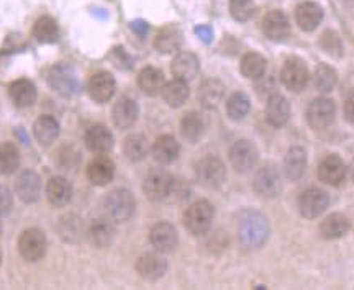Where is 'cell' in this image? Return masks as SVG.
Segmentation results:
<instances>
[{
  "label": "cell",
  "mask_w": 354,
  "mask_h": 290,
  "mask_svg": "<svg viewBox=\"0 0 354 290\" xmlns=\"http://www.w3.org/2000/svg\"><path fill=\"white\" fill-rule=\"evenodd\" d=\"M113 177H115V164L109 156L99 155L88 162L87 179L94 184V186L97 187L107 186V184L113 181Z\"/></svg>",
  "instance_id": "17"
},
{
  "label": "cell",
  "mask_w": 354,
  "mask_h": 290,
  "mask_svg": "<svg viewBox=\"0 0 354 290\" xmlns=\"http://www.w3.org/2000/svg\"><path fill=\"white\" fill-rule=\"evenodd\" d=\"M57 230H59L61 238L71 241V243H76V241L81 240L84 233L81 218L76 217V215H66V217L61 218Z\"/></svg>",
  "instance_id": "43"
},
{
  "label": "cell",
  "mask_w": 354,
  "mask_h": 290,
  "mask_svg": "<svg viewBox=\"0 0 354 290\" xmlns=\"http://www.w3.org/2000/svg\"><path fill=\"white\" fill-rule=\"evenodd\" d=\"M313 82H315L317 90H320L322 94H328L338 84V72L330 64H318L313 72Z\"/></svg>",
  "instance_id": "40"
},
{
  "label": "cell",
  "mask_w": 354,
  "mask_h": 290,
  "mask_svg": "<svg viewBox=\"0 0 354 290\" xmlns=\"http://www.w3.org/2000/svg\"><path fill=\"white\" fill-rule=\"evenodd\" d=\"M0 235H2V223H0Z\"/></svg>",
  "instance_id": "52"
},
{
  "label": "cell",
  "mask_w": 354,
  "mask_h": 290,
  "mask_svg": "<svg viewBox=\"0 0 354 290\" xmlns=\"http://www.w3.org/2000/svg\"><path fill=\"white\" fill-rule=\"evenodd\" d=\"M253 188L256 195H259L261 199H276L282 191L281 175L272 166H264L254 175Z\"/></svg>",
  "instance_id": "12"
},
{
  "label": "cell",
  "mask_w": 354,
  "mask_h": 290,
  "mask_svg": "<svg viewBox=\"0 0 354 290\" xmlns=\"http://www.w3.org/2000/svg\"><path fill=\"white\" fill-rule=\"evenodd\" d=\"M86 146L95 155H107L113 148V135L107 126L94 125L86 131Z\"/></svg>",
  "instance_id": "20"
},
{
  "label": "cell",
  "mask_w": 354,
  "mask_h": 290,
  "mask_svg": "<svg viewBox=\"0 0 354 290\" xmlns=\"http://www.w3.org/2000/svg\"><path fill=\"white\" fill-rule=\"evenodd\" d=\"M149 241L158 253H172L179 243L176 228L167 222H161L154 225L149 231Z\"/></svg>",
  "instance_id": "14"
},
{
  "label": "cell",
  "mask_w": 354,
  "mask_h": 290,
  "mask_svg": "<svg viewBox=\"0 0 354 290\" xmlns=\"http://www.w3.org/2000/svg\"><path fill=\"white\" fill-rule=\"evenodd\" d=\"M167 271V262L165 258H161L159 254H145L138 259L136 262V272L143 278L145 280L154 282V280L161 279Z\"/></svg>",
  "instance_id": "23"
},
{
  "label": "cell",
  "mask_w": 354,
  "mask_h": 290,
  "mask_svg": "<svg viewBox=\"0 0 354 290\" xmlns=\"http://www.w3.org/2000/svg\"><path fill=\"white\" fill-rule=\"evenodd\" d=\"M251 104L245 92H234L227 100V113L232 120H243L250 113Z\"/></svg>",
  "instance_id": "42"
},
{
  "label": "cell",
  "mask_w": 354,
  "mask_h": 290,
  "mask_svg": "<svg viewBox=\"0 0 354 290\" xmlns=\"http://www.w3.org/2000/svg\"><path fill=\"white\" fill-rule=\"evenodd\" d=\"M320 45L328 55L335 56V58H342L343 56V43L342 38L338 37L335 32H325L322 37Z\"/></svg>",
  "instance_id": "45"
},
{
  "label": "cell",
  "mask_w": 354,
  "mask_h": 290,
  "mask_svg": "<svg viewBox=\"0 0 354 290\" xmlns=\"http://www.w3.org/2000/svg\"><path fill=\"white\" fill-rule=\"evenodd\" d=\"M0 262H2V253H0Z\"/></svg>",
  "instance_id": "53"
},
{
  "label": "cell",
  "mask_w": 354,
  "mask_h": 290,
  "mask_svg": "<svg viewBox=\"0 0 354 290\" xmlns=\"http://www.w3.org/2000/svg\"><path fill=\"white\" fill-rule=\"evenodd\" d=\"M349 174H351V181L354 182V160L351 162V168H349Z\"/></svg>",
  "instance_id": "51"
},
{
  "label": "cell",
  "mask_w": 354,
  "mask_h": 290,
  "mask_svg": "<svg viewBox=\"0 0 354 290\" xmlns=\"http://www.w3.org/2000/svg\"><path fill=\"white\" fill-rule=\"evenodd\" d=\"M123 153L133 162L143 161L148 155V142L141 135H130L123 143Z\"/></svg>",
  "instance_id": "41"
},
{
  "label": "cell",
  "mask_w": 354,
  "mask_h": 290,
  "mask_svg": "<svg viewBox=\"0 0 354 290\" xmlns=\"http://www.w3.org/2000/svg\"><path fill=\"white\" fill-rule=\"evenodd\" d=\"M330 205V197L323 188L310 187L299 197V212L304 218L313 220L325 212Z\"/></svg>",
  "instance_id": "9"
},
{
  "label": "cell",
  "mask_w": 354,
  "mask_h": 290,
  "mask_svg": "<svg viewBox=\"0 0 354 290\" xmlns=\"http://www.w3.org/2000/svg\"><path fill=\"white\" fill-rule=\"evenodd\" d=\"M215 217V209L210 202L198 200L185 210L183 215V223L190 235L201 236L210 230Z\"/></svg>",
  "instance_id": "2"
},
{
  "label": "cell",
  "mask_w": 354,
  "mask_h": 290,
  "mask_svg": "<svg viewBox=\"0 0 354 290\" xmlns=\"http://www.w3.org/2000/svg\"><path fill=\"white\" fill-rule=\"evenodd\" d=\"M346 164L338 155L325 156L318 166V179L326 186L338 187L346 177Z\"/></svg>",
  "instance_id": "13"
},
{
  "label": "cell",
  "mask_w": 354,
  "mask_h": 290,
  "mask_svg": "<svg viewBox=\"0 0 354 290\" xmlns=\"http://www.w3.org/2000/svg\"><path fill=\"white\" fill-rule=\"evenodd\" d=\"M46 236L38 228H28L19 238L20 256L28 262L39 261L46 253Z\"/></svg>",
  "instance_id": "7"
},
{
  "label": "cell",
  "mask_w": 354,
  "mask_h": 290,
  "mask_svg": "<svg viewBox=\"0 0 354 290\" xmlns=\"http://www.w3.org/2000/svg\"><path fill=\"white\" fill-rule=\"evenodd\" d=\"M180 45H183V32L176 25H167L161 28L154 38V48L162 55L179 51Z\"/></svg>",
  "instance_id": "29"
},
{
  "label": "cell",
  "mask_w": 354,
  "mask_h": 290,
  "mask_svg": "<svg viewBox=\"0 0 354 290\" xmlns=\"http://www.w3.org/2000/svg\"><path fill=\"white\" fill-rule=\"evenodd\" d=\"M59 123L51 115H41L33 125V135L41 146H50L55 143L59 136Z\"/></svg>",
  "instance_id": "31"
},
{
  "label": "cell",
  "mask_w": 354,
  "mask_h": 290,
  "mask_svg": "<svg viewBox=\"0 0 354 290\" xmlns=\"http://www.w3.org/2000/svg\"><path fill=\"white\" fill-rule=\"evenodd\" d=\"M46 197L53 206H66L73 199V184L61 175L51 177L46 186Z\"/></svg>",
  "instance_id": "26"
},
{
  "label": "cell",
  "mask_w": 354,
  "mask_h": 290,
  "mask_svg": "<svg viewBox=\"0 0 354 290\" xmlns=\"http://www.w3.org/2000/svg\"><path fill=\"white\" fill-rule=\"evenodd\" d=\"M112 59L117 68L120 69H131L133 68V59L127 55L123 48H115L112 51Z\"/></svg>",
  "instance_id": "47"
},
{
  "label": "cell",
  "mask_w": 354,
  "mask_h": 290,
  "mask_svg": "<svg viewBox=\"0 0 354 290\" xmlns=\"http://www.w3.org/2000/svg\"><path fill=\"white\" fill-rule=\"evenodd\" d=\"M263 32L272 41H282L290 35V21L282 10H271L263 20Z\"/></svg>",
  "instance_id": "19"
},
{
  "label": "cell",
  "mask_w": 354,
  "mask_h": 290,
  "mask_svg": "<svg viewBox=\"0 0 354 290\" xmlns=\"http://www.w3.org/2000/svg\"><path fill=\"white\" fill-rule=\"evenodd\" d=\"M258 148L250 139H238L230 149V162H232L233 169L240 174L250 173L258 164Z\"/></svg>",
  "instance_id": "6"
},
{
  "label": "cell",
  "mask_w": 354,
  "mask_h": 290,
  "mask_svg": "<svg viewBox=\"0 0 354 290\" xmlns=\"http://www.w3.org/2000/svg\"><path fill=\"white\" fill-rule=\"evenodd\" d=\"M290 118V105L289 100L284 95L274 92L272 95L268 97V104H266V120L274 128H281L284 126Z\"/></svg>",
  "instance_id": "16"
},
{
  "label": "cell",
  "mask_w": 354,
  "mask_h": 290,
  "mask_svg": "<svg viewBox=\"0 0 354 290\" xmlns=\"http://www.w3.org/2000/svg\"><path fill=\"white\" fill-rule=\"evenodd\" d=\"M165 84V74L159 71L158 68H153V66H146L143 71L138 74V86L146 95H158Z\"/></svg>",
  "instance_id": "34"
},
{
  "label": "cell",
  "mask_w": 354,
  "mask_h": 290,
  "mask_svg": "<svg viewBox=\"0 0 354 290\" xmlns=\"http://www.w3.org/2000/svg\"><path fill=\"white\" fill-rule=\"evenodd\" d=\"M238 236L246 249H258L269 238V223L254 210H245L238 218Z\"/></svg>",
  "instance_id": "1"
},
{
  "label": "cell",
  "mask_w": 354,
  "mask_h": 290,
  "mask_svg": "<svg viewBox=\"0 0 354 290\" xmlns=\"http://www.w3.org/2000/svg\"><path fill=\"white\" fill-rule=\"evenodd\" d=\"M162 99L169 107H180L189 99V86L187 82L180 81V79H174V81L167 82L161 90Z\"/></svg>",
  "instance_id": "36"
},
{
  "label": "cell",
  "mask_w": 354,
  "mask_h": 290,
  "mask_svg": "<svg viewBox=\"0 0 354 290\" xmlns=\"http://www.w3.org/2000/svg\"><path fill=\"white\" fill-rule=\"evenodd\" d=\"M8 94H10L12 102L19 108L32 107L37 100V87L30 79H19V81L12 82L8 87Z\"/></svg>",
  "instance_id": "27"
},
{
  "label": "cell",
  "mask_w": 354,
  "mask_h": 290,
  "mask_svg": "<svg viewBox=\"0 0 354 290\" xmlns=\"http://www.w3.org/2000/svg\"><path fill=\"white\" fill-rule=\"evenodd\" d=\"M307 168V151L302 146H292L287 151L284 160V171L287 179L290 181H299Z\"/></svg>",
  "instance_id": "32"
},
{
  "label": "cell",
  "mask_w": 354,
  "mask_h": 290,
  "mask_svg": "<svg viewBox=\"0 0 354 290\" xmlns=\"http://www.w3.org/2000/svg\"><path fill=\"white\" fill-rule=\"evenodd\" d=\"M15 192L25 204H35L41 193V181L35 171L26 169L21 173L15 181Z\"/></svg>",
  "instance_id": "18"
},
{
  "label": "cell",
  "mask_w": 354,
  "mask_h": 290,
  "mask_svg": "<svg viewBox=\"0 0 354 290\" xmlns=\"http://www.w3.org/2000/svg\"><path fill=\"white\" fill-rule=\"evenodd\" d=\"M196 33L203 43H212V39H214V30L209 25H198L196 28Z\"/></svg>",
  "instance_id": "48"
},
{
  "label": "cell",
  "mask_w": 354,
  "mask_h": 290,
  "mask_svg": "<svg viewBox=\"0 0 354 290\" xmlns=\"http://www.w3.org/2000/svg\"><path fill=\"white\" fill-rule=\"evenodd\" d=\"M223 94L225 86L221 84L218 79H209L198 89V100H201L202 107L215 108L223 99Z\"/></svg>",
  "instance_id": "35"
},
{
  "label": "cell",
  "mask_w": 354,
  "mask_h": 290,
  "mask_svg": "<svg viewBox=\"0 0 354 290\" xmlns=\"http://www.w3.org/2000/svg\"><path fill=\"white\" fill-rule=\"evenodd\" d=\"M33 37L43 45H51L59 38V26L51 17H39L33 25Z\"/></svg>",
  "instance_id": "37"
},
{
  "label": "cell",
  "mask_w": 354,
  "mask_h": 290,
  "mask_svg": "<svg viewBox=\"0 0 354 290\" xmlns=\"http://www.w3.org/2000/svg\"><path fill=\"white\" fill-rule=\"evenodd\" d=\"M295 20L304 32H313L323 20V8L315 2H304L295 8Z\"/></svg>",
  "instance_id": "28"
},
{
  "label": "cell",
  "mask_w": 354,
  "mask_h": 290,
  "mask_svg": "<svg viewBox=\"0 0 354 290\" xmlns=\"http://www.w3.org/2000/svg\"><path fill=\"white\" fill-rule=\"evenodd\" d=\"M130 28H131L133 32H135L136 35H138V37H145V35L149 32V25L146 23V21H143V20H135V21H131Z\"/></svg>",
  "instance_id": "49"
},
{
  "label": "cell",
  "mask_w": 354,
  "mask_h": 290,
  "mask_svg": "<svg viewBox=\"0 0 354 290\" xmlns=\"http://www.w3.org/2000/svg\"><path fill=\"white\" fill-rule=\"evenodd\" d=\"M136 209L135 197L127 188H115L105 199V212L115 223L128 222Z\"/></svg>",
  "instance_id": "3"
},
{
  "label": "cell",
  "mask_w": 354,
  "mask_h": 290,
  "mask_svg": "<svg viewBox=\"0 0 354 290\" xmlns=\"http://www.w3.org/2000/svg\"><path fill=\"white\" fill-rule=\"evenodd\" d=\"M87 236L97 248H107L112 244L115 226L110 218H94L87 228Z\"/></svg>",
  "instance_id": "24"
},
{
  "label": "cell",
  "mask_w": 354,
  "mask_h": 290,
  "mask_svg": "<svg viewBox=\"0 0 354 290\" xmlns=\"http://www.w3.org/2000/svg\"><path fill=\"white\" fill-rule=\"evenodd\" d=\"M196 177L202 187L218 188L227 179V168L220 157L205 156L197 162Z\"/></svg>",
  "instance_id": "4"
},
{
  "label": "cell",
  "mask_w": 354,
  "mask_h": 290,
  "mask_svg": "<svg viewBox=\"0 0 354 290\" xmlns=\"http://www.w3.org/2000/svg\"><path fill=\"white\" fill-rule=\"evenodd\" d=\"M266 68H268V63L259 52H246L243 56L241 64H240V71L245 77L253 79V81H258V79H263L266 74Z\"/></svg>",
  "instance_id": "38"
},
{
  "label": "cell",
  "mask_w": 354,
  "mask_h": 290,
  "mask_svg": "<svg viewBox=\"0 0 354 290\" xmlns=\"http://www.w3.org/2000/svg\"><path fill=\"white\" fill-rule=\"evenodd\" d=\"M344 117H346V120L349 123L354 125V94L349 95L346 102H344Z\"/></svg>",
  "instance_id": "50"
},
{
  "label": "cell",
  "mask_w": 354,
  "mask_h": 290,
  "mask_svg": "<svg viewBox=\"0 0 354 290\" xmlns=\"http://www.w3.org/2000/svg\"><path fill=\"white\" fill-rule=\"evenodd\" d=\"M151 153L154 161H158L159 164H172L177 160V156H179L180 146L176 142L174 136L162 135L158 136L156 142L153 143Z\"/></svg>",
  "instance_id": "25"
},
{
  "label": "cell",
  "mask_w": 354,
  "mask_h": 290,
  "mask_svg": "<svg viewBox=\"0 0 354 290\" xmlns=\"http://www.w3.org/2000/svg\"><path fill=\"white\" fill-rule=\"evenodd\" d=\"M230 13L236 21H248L254 17L256 3L253 0H230Z\"/></svg>",
  "instance_id": "44"
},
{
  "label": "cell",
  "mask_w": 354,
  "mask_h": 290,
  "mask_svg": "<svg viewBox=\"0 0 354 290\" xmlns=\"http://www.w3.org/2000/svg\"><path fill=\"white\" fill-rule=\"evenodd\" d=\"M48 84L61 95H74L79 89L76 72L68 64H55L48 71Z\"/></svg>",
  "instance_id": "10"
},
{
  "label": "cell",
  "mask_w": 354,
  "mask_h": 290,
  "mask_svg": "<svg viewBox=\"0 0 354 290\" xmlns=\"http://www.w3.org/2000/svg\"><path fill=\"white\" fill-rule=\"evenodd\" d=\"M172 186H174V181H172L171 174L165 169L156 168L149 171L146 175L143 191L151 202H161L172 192Z\"/></svg>",
  "instance_id": "8"
},
{
  "label": "cell",
  "mask_w": 354,
  "mask_h": 290,
  "mask_svg": "<svg viewBox=\"0 0 354 290\" xmlns=\"http://www.w3.org/2000/svg\"><path fill=\"white\" fill-rule=\"evenodd\" d=\"M349 230H351V222L343 213H331L320 223V235L325 240L343 238Z\"/></svg>",
  "instance_id": "30"
},
{
  "label": "cell",
  "mask_w": 354,
  "mask_h": 290,
  "mask_svg": "<svg viewBox=\"0 0 354 290\" xmlns=\"http://www.w3.org/2000/svg\"><path fill=\"white\" fill-rule=\"evenodd\" d=\"M305 117H307L308 125L312 126L313 130H325L335 122L336 105L331 99L320 97V99L312 100V102L308 104Z\"/></svg>",
  "instance_id": "5"
},
{
  "label": "cell",
  "mask_w": 354,
  "mask_h": 290,
  "mask_svg": "<svg viewBox=\"0 0 354 290\" xmlns=\"http://www.w3.org/2000/svg\"><path fill=\"white\" fill-rule=\"evenodd\" d=\"M13 197L6 186H0V218L7 217L12 212Z\"/></svg>",
  "instance_id": "46"
},
{
  "label": "cell",
  "mask_w": 354,
  "mask_h": 290,
  "mask_svg": "<svg viewBox=\"0 0 354 290\" xmlns=\"http://www.w3.org/2000/svg\"><path fill=\"white\" fill-rule=\"evenodd\" d=\"M20 153L13 143H0V174L10 175L19 169Z\"/></svg>",
  "instance_id": "39"
},
{
  "label": "cell",
  "mask_w": 354,
  "mask_h": 290,
  "mask_svg": "<svg viewBox=\"0 0 354 290\" xmlns=\"http://www.w3.org/2000/svg\"><path fill=\"white\" fill-rule=\"evenodd\" d=\"M180 133H183L185 142L197 143L203 136V133H205V120H203L202 113H185L183 120H180Z\"/></svg>",
  "instance_id": "33"
},
{
  "label": "cell",
  "mask_w": 354,
  "mask_h": 290,
  "mask_svg": "<svg viewBox=\"0 0 354 290\" xmlns=\"http://www.w3.org/2000/svg\"><path fill=\"white\" fill-rule=\"evenodd\" d=\"M198 69H201V63L198 58L192 52H179L174 59H172L171 71L174 74L176 79H180L184 82H190L197 77Z\"/></svg>",
  "instance_id": "22"
},
{
  "label": "cell",
  "mask_w": 354,
  "mask_h": 290,
  "mask_svg": "<svg viewBox=\"0 0 354 290\" xmlns=\"http://www.w3.org/2000/svg\"><path fill=\"white\" fill-rule=\"evenodd\" d=\"M138 104L135 100L130 99V97H122L112 110V118L117 128L127 130L131 128L135 125L136 120H138Z\"/></svg>",
  "instance_id": "21"
},
{
  "label": "cell",
  "mask_w": 354,
  "mask_h": 290,
  "mask_svg": "<svg viewBox=\"0 0 354 290\" xmlns=\"http://www.w3.org/2000/svg\"><path fill=\"white\" fill-rule=\"evenodd\" d=\"M115 87H117V84H115V77L112 74L107 71H100L91 77L87 90L92 100L99 104H105L113 97Z\"/></svg>",
  "instance_id": "15"
},
{
  "label": "cell",
  "mask_w": 354,
  "mask_h": 290,
  "mask_svg": "<svg viewBox=\"0 0 354 290\" xmlns=\"http://www.w3.org/2000/svg\"><path fill=\"white\" fill-rule=\"evenodd\" d=\"M281 82L292 92L304 90L308 82V69L304 61L299 58L287 59L281 69Z\"/></svg>",
  "instance_id": "11"
}]
</instances>
